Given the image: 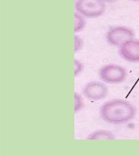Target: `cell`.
I'll list each match as a JSON object with an SVG mask.
<instances>
[{
  "instance_id": "obj_9",
  "label": "cell",
  "mask_w": 139,
  "mask_h": 156,
  "mask_svg": "<svg viewBox=\"0 0 139 156\" xmlns=\"http://www.w3.org/2000/svg\"><path fill=\"white\" fill-rule=\"evenodd\" d=\"M74 98H75V107L74 110L75 113H77L79 111L83 108L84 107V102L82 96L79 94L75 92L74 94Z\"/></svg>"
},
{
  "instance_id": "obj_8",
  "label": "cell",
  "mask_w": 139,
  "mask_h": 156,
  "mask_svg": "<svg viewBox=\"0 0 139 156\" xmlns=\"http://www.w3.org/2000/svg\"><path fill=\"white\" fill-rule=\"evenodd\" d=\"M74 21H75V28L74 30L75 33H79L82 30H84V28L86 26V21L85 18L83 15H81L77 12H75L74 14Z\"/></svg>"
},
{
  "instance_id": "obj_10",
  "label": "cell",
  "mask_w": 139,
  "mask_h": 156,
  "mask_svg": "<svg viewBox=\"0 0 139 156\" xmlns=\"http://www.w3.org/2000/svg\"><path fill=\"white\" fill-rule=\"evenodd\" d=\"M84 45L83 39L80 36L75 34L74 37V50L75 52L77 53L83 48Z\"/></svg>"
},
{
  "instance_id": "obj_12",
  "label": "cell",
  "mask_w": 139,
  "mask_h": 156,
  "mask_svg": "<svg viewBox=\"0 0 139 156\" xmlns=\"http://www.w3.org/2000/svg\"><path fill=\"white\" fill-rule=\"evenodd\" d=\"M105 3H113L118 1L119 0H102Z\"/></svg>"
},
{
  "instance_id": "obj_4",
  "label": "cell",
  "mask_w": 139,
  "mask_h": 156,
  "mask_svg": "<svg viewBox=\"0 0 139 156\" xmlns=\"http://www.w3.org/2000/svg\"><path fill=\"white\" fill-rule=\"evenodd\" d=\"M135 35V32L131 28L117 26L108 30L106 38L109 45L119 48L127 41L134 39Z\"/></svg>"
},
{
  "instance_id": "obj_6",
  "label": "cell",
  "mask_w": 139,
  "mask_h": 156,
  "mask_svg": "<svg viewBox=\"0 0 139 156\" xmlns=\"http://www.w3.org/2000/svg\"><path fill=\"white\" fill-rule=\"evenodd\" d=\"M120 57L129 63H139V39H133L119 48Z\"/></svg>"
},
{
  "instance_id": "obj_3",
  "label": "cell",
  "mask_w": 139,
  "mask_h": 156,
  "mask_svg": "<svg viewBox=\"0 0 139 156\" xmlns=\"http://www.w3.org/2000/svg\"><path fill=\"white\" fill-rule=\"evenodd\" d=\"M128 76L126 69L122 66L109 64L102 66L99 71V76L105 83L117 84L123 83Z\"/></svg>"
},
{
  "instance_id": "obj_2",
  "label": "cell",
  "mask_w": 139,
  "mask_h": 156,
  "mask_svg": "<svg viewBox=\"0 0 139 156\" xmlns=\"http://www.w3.org/2000/svg\"><path fill=\"white\" fill-rule=\"evenodd\" d=\"M75 8L85 18H99L105 13L106 3L102 0H77Z\"/></svg>"
},
{
  "instance_id": "obj_11",
  "label": "cell",
  "mask_w": 139,
  "mask_h": 156,
  "mask_svg": "<svg viewBox=\"0 0 139 156\" xmlns=\"http://www.w3.org/2000/svg\"><path fill=\"white\" fill-rule=\"evenodd\" d=\"M74 64H75L74 75H75V77H76V76H78L83 71L84 64L82 62L79 61L78 59H75Z\"/></svg>"
},
{
  "instance_id": "obj_7",
  "label": "cell",
  "mask_w": 139,
  "mask_h": 156,
  "mask_svg": "<svg viewBox=\"0 0 139 156\" xmlns=\"http://www.w3.org/2000/svg\"><path fill=\"white\" fill-rule=\"evenodd\" d=\"M88 140H115V136L111 132L107 130L94 131L87 136Z\"/></svg>"
},
{
  "instance_id": "obj_1",
  "label": "cell",
  "mask_w": 139,
  "mask_h": 156,
  "mask_svg": "<svg viewBox=\"0 0 139 156\" xmlns=\"http://www.w3.org/2000/svg\"><path fill=\"white\" fill-rule=\"evenodd\" d=\"M99 114L106 123L117 125L132 121L137 115V110L129 101L117 98L104 103L100 108Z\"/></svg>"
},
{
  "instance_id": "obj_13",
  "label": "cell",
  "mask_w": 139,
  "mask_h": 156,
  "mask_svg": "<svg viewBox=\"0 0 139 156\" xmlns=\"http://www.w3.org/2000/svg\"><path fill=\"white\" fill-rule=\"evenodd\" d=\"M131 1H133V2H139V0H129Z\"/></svg>"
},
{
  "instance_id": "obj_5",
  "label": "cell",
  "mask_w": 139,
  "mask_h": 156,
  "mask_svg": "<svg viewBox=\"0 0 139 156\" xmlns=\"http://www.w3.org/2000/svg\"><path fill=\"white\" fill-rule=\"evenodd\" d=\"M109 90L104 83L99 81H91L84 87L83 94L90 101H99L106 98Z\"/></svg>"
}]
</instances>
